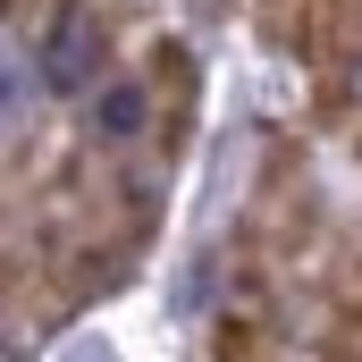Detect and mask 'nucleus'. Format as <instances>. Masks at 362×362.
<instances>
[{"mask_svg": "<svg viewBox=\"0 0 362 362\" xmlns=\"http://www.w3.org/2000/svg\"><path fill=\"white\" fill-rule=\"evenodd\" d=\"M144 110H152V93H144V85H110L101 101H93V127H101L110 144H127V135L144 127Z\"/></svg>", "mask_w": 362, "mask_h": 362, "instance_id": "f257e3e1", "label": "nucleus"}, {"mask_svg": "<svg viewBox=\"0 0 362 362\" xmlns=\"http://www.w3.org/2000/svg\"><path fill=\"white\" fill-rule=\"evenodd\" d=\"M0 228H8V211H0Z\"/></svg>", "mask_w": 362, "mask_h": 362, "instance_id": "f03ea898", "label": "nucleus"}]
</instances>
